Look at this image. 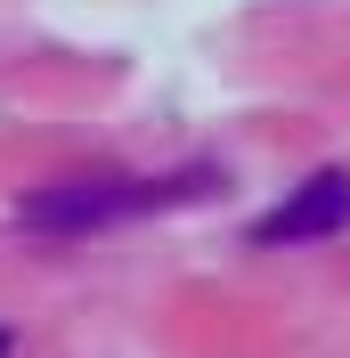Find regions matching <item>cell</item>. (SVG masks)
Wrapping results in <instances>:
<instances>
[{
  "instance_id": "6da1fadb",
  "label": "cell",
  "mask_w": 350,
  "mask_h": 358,
  "mask_svg": "<svg viewBox=\"0 0 350 358\" xmlns=\"http://www.w3.org/2000/svg\"><path fill=\"white\" fill-rule=\"evenodd\" d=\"M212 179H66V187H41V196L17 203L24 228L41 236H90V228H114V220H139V212H163L179 196H204Z\"/></svg>"
},
{
  "instance_id": "3957f363",
  "label": "cell",
  "mask_w": 350,
  "mask_h": 358,
  "mask_svg": "<svg viewBox=\"0 0 350 358\" xmlns=\"http://www.w3.org/2000/svg\"><path fill=\"white\" fill-rule=\"evenodd\" d=\"M0 358H8V334H0Z\"/></svg>"
},
{
  "instance_id": "7a4b0ae2",
  "label": "cell",
  "mask_w": 350,
  "mask_h": 358,
  "mask_svg": "<svg viewBox=\"0 0 350 358\" xmlns=\"http://www.w3.org/2000/svg\"><path fill=\"white\" fill-rule=\"evenodd\" d=\"M334 228H350V171H309L277 212L253 220V245H318Z\"/></svg>"
}]
</instances>
